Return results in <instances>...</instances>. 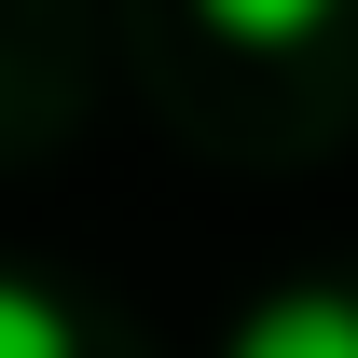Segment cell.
Here are the masks:
<instances>
[{"mask_svg":"<svg viewBox=\"0 0 358 358\" xmlns=\"http://www.w3.org/2000/svg\"><path fill=\"white\" fill-rule=\"evenodd\" d=\"M234 358H358V289H275V303H248Z\"/></svg>","mask_w":358,"mask_h":358,"instance_id":"6da1fadb","label":"cell"},{"mask_svg":"<svg viewBox=\"0 0 358 358\" xmlns=\"http://www.w3.org/2000/svg\"><path fill=\"white\" fill-rule=\"evenodd\" d=\"M0 358H83V317L42 275H0Z\"/></svg>","mask_w":358,"mask_h":358,"instance_id":"7a4b0ae2","label":"cell"},{"mask_svg":"<svg viewBox=\"0 0 358 358\" xmlns=\"http://www.w3.org/2000/svg\"><path fill=\"white\" fill-rule=\"evenodd\" d=\"M331 14H345V0H207V28H234V42H303Z\"/></svg>","mask_w":358,"mask_h":358,"instance_id":"3957f363","label":"cell"}]
</instances>
